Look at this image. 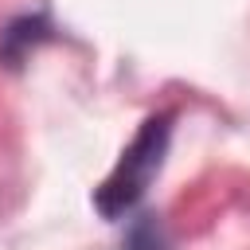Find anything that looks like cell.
<instances>
[{"mask_svg": "<svg viewBox=\"0 0 250 250\" xmlns=\"http://www.w3.org/2000/svg\"><path fill=\"white\" fill-rule=\"evenodd\" d=\"M168 141H172V109H160V113L141 121L133 141L121 148L117 164L109 168V176L94 191V207H98L102 219H121V215H129L145 199L148 184L164 168Z\"/></svg>", "mask_w": 250, "mask_h": 250, "instance_id": "6da1fadb", "label": "cell"}, {"mask_svg": "<svg viewBox=\"0 0 250 250\" xmlns=\"http://www.w3.org/2000/svg\"><path fill=\"white\" fill-rule=\"evenodd\" d=\"M47 39H55V27H51L47 16H20L0 31V62L4 66H20L27 59V51H35Z\"/></svg>", "mask_w": 250, "mask_h": 250, "instance_id": "7a4b0ae2", "label": "cell"}, {"mask_svg": "<svg viewBox=\"0 0 250 250\" xmlns=\"http://www.w3.org/2000/svg\"><path fill=\"white\" fill-rule=\"evenodd\" d=\"M121 250H168V238H164V227L156 215H137L125 230V242Z\"/></svg>", "mask_w": 250, "mask_h": 250, "instance_id": "3957f363", "label": "cell"}]
</instances>
